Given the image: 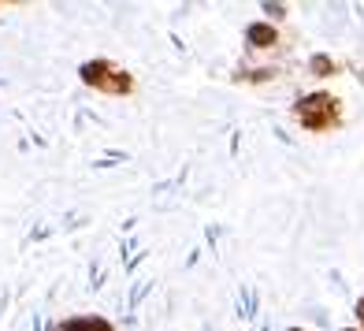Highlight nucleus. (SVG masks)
<instances>
[{
	"label": "nucleus",
	"mask_w": 364,
	"mask_h": 331,
	"mask_svg": "<svg viewBox=\"0 0 364 331\" xmlns=\"http://www.w3.org/2000/svg\"><path fill=\"white\" fill-rule=\"evenodd\" d=\"M82 75H86V82H93V86H105V90H115V93L127 90V78H108L112 71L105 68V63H90Z\"/></svg>",
	"instance_id": "nucleus-2"
},
{
	"label": "nucleus",
	"mask_w": 364,
	"mask_h": 331,
	"mask_svg": "<svg viewBox=\"0 0 364 331\" xmlns=\"http://www.w3.org/2000/svg\"><path fill=\"white\" fill-rule=\"evenodd\" d=\"M250 41H253L257 48L275 45V30H272V26H250Z\"/></svg>",
	"instance_id": "nucleus-3"
},
{
	"label": "nucleus",
	"mask_w": 364,
	"mask_h": 331,
	"mask_svg": "<svg viewBox=\"0 0 364 331\" xmlns=\"http://www.w3.org/2000/svg\"><path fill=\"white\" fill-rule=\"evenodd\" d=\"M63 331H108L101 320H75V324H68Z\"/></svg>",
	"instance_id": "nucleus-4"
},
{
	"label": "nucleus",
	"mask_w": 364,
	"mask_h": 331,
	"mask_svg": "<svg viewBox=\"0 0 364 331\" xmlns=\"http://www.w3.org/2000/svg\"><path fill=\"white\" fill-rule=\"evenodd\" d=\"M360 317H364V302H360Z\"/></svg>",
	"instance_id": "nucleus-5"
},
{
	"label": "nucleus",
	"mask_w": 364,
	"mask_h": 331,
	"mask_svg": "<svg viewBox=\"0 0 364 331\" xmlns=\"http://www.w3.org/2000/svg\"><path fill=\"white\" fill-rule=\"evenodd\" d=\"M297 115H301V123L305 127H327L331 123V115H335V101L331 97H309V101L297 108Z\"/></svg>",
	"instance_id": "nucleus-1"
}]
</instances>
